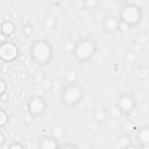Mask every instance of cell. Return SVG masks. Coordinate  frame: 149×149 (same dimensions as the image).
I'll return each mask as SVG.
<instances>
[{
	"instance_id": "1",
	"label": "cell",
	"mask_w": 149,
	"mask_h": 149,
	"mask_svg": "<svg viewBox=\"0 0 149 149\" xmlns=\"http://www.w3.org/2000/svg\"><path fill=\"white\" fill-rule=\"evenodd\" d=\"M30 55L34 63L39 66H45L52 59V47L51 43L46 40H37L31 45Z\"/></svg>"
},
{
	"instance_id": "2",
	"label": "cell",
	"mask_w": 149,
	"mask_h": 149,
	"mask_svg": "<svg viewBox=\"0 0 149 149\" xmlns=\"http://www.w3.org/2000/svg\"><path fill=\"white\" fill-rule=\"evenodd\" d=\"M142 12L140 8L136 4L126 3L120 12V22L128 27H133L140 22Z\"/></svg>"
},
{
	"instance_id": "3",
	"label": "cell",
	"mask_w": 149,
	"mask_h": 149,
	"mask_svg": "<svg viewBox=\"0 0 149 149\" xmlns=\"http://www.w3.org/2000/svg\"><path fill=\"white\" fill-rule=\"evenodd\" d=\"M95 51V42L90 39H84L79 40L74 44L72 52L77 60L86 62L93 56Z\"/></svg>"
},
{
	"instance_id": "4",
	"label": "cell",
	"mask_w": 149,
	"mask_h": 149,
	"mask_svg": "<svg viewBox=\"0 0 149 149\" xmlns=\"http://www.w3.org/2000/svg\"><path fill=\"white\" fill-rule=\"evenodd\" d=\"M84 93L81 86L77 84L70 83L63 90L61 100L63 104L68 107L75 106L83 98Z\"/></svg>"
},
{
	"instance_id": "5",
	"label": "cell",
	"mask_w": 149,
	"mask_h": 149,
	"mask_svg": "<svg viewBox=\"0 0 149 149\" xmlns=\"http://www.w3.org/2000/svg\"><path fill=\"white\" fill-rule=\"evenodd\" d=\"M47 108V104L45 100L41 96H33L29 102V108L30 113L34 116H39L42 114Z\"/></svg>"
},
{
	"instance_id": "6",
	"label": "cell",
	"mask_w": 149,
	"mask_h": 149,
	"mask_svg": "<svg viewBox=\"0 0 149 149\" xmlns=\"http://www.w3.org/2000/svg\"><path fill=\"white\" fill-rule=\"evenodd\" d=\"M117 108L123 113L131 112L136 107V100L130 94L122 95L118 100Z\"/></svg>"
},
{
	"instance_id": "7",
	"label": "cell",
	"mask_w": 149,
	"mask_h": 149,
	"mask_svg": "<svg viewBox=\"0 0 149 149\" xmlns=\"http://www.w3.org/2000/svg\"><path fill=\"white\" fill-rule=\"evenodd\" d=\"M17 54V48L13 43L5 42L2 44L0 49V55L1 58L5 61L10 62L15 60Z\"/></svg>"
},
{
	"instance_id": "8",
	"label": "cell",
	"mask_w": 149,
	"mask_h": 149,
	"mask_svg": "<svg viewBox=\"0 0 149 149\" xmlns=\"http://www.w3.org/2000/svg\"><path fill=\"white\" fill-rule=\"evenodd\" d=\"M120 20L114 16H108L106 17L102 22L103 29L108 32L111 33L117 30L120 28Z\"/></svg>"
},
{
	"instance_id": "9",
	"label": "cell",
	"mask_w": 149,
	"mask_h": 149,
	"mask_svg": "<svg viewBox=\"0 0 149 149\" xmlns=\"http://www.w3.org/2000/svg\"><path fill=\"white\" fill-rule=\"evenodd\" d=\"M137 140L143 146H147L149 141V131L148 126L141 127L137 133Z\"/></svg>"
},
{
	"instance_id": "10",
	"label": "cell",
	"mask_w": 149,
	"mask_h": 149,
	"mask_svg": "<svg viewBox=\"0 0 149 149\" xmlns=\"http://www.w3.org/2000/svg\"><path fill=\"white\" fill-rule=\"evenodd\" d=\"M58 139L54 137H46L42 139L39 143L40 148H58Z\"/></svg>"
},
{
	"instance_id": "11",
	"label": "cell",
	"mask_w": 149,
	"mask_h": 149,
	"mask_svg": "<svg viewBox=\"0 0 149 149\" xmlns=\"http://www.w3.org/2000/svg\"><path fill=\"white\" fill-rule=\"evenodd\" d=\"M2 34L5 36H9L13 33L15 30V26L13 24L9 22L6 21L4 22L2 25Z\"/></svg>"
},
{
	"instance_id": "12",
	"label": "cell",
	"mask_w": 149,
	"mask_h": 149,
	"mask_svg": "<svg viewBox=\"0 0 149 149\" xmlns=\"http://www.w3.org/2000/svg\"><path fill=\"white\" fill-rule=\"evenodd\" d=\"M94 117L98 122H102L105 119L106 117L105 112L102 110H99L95 112Z\"/></svg>"
},
{
	"instance_id": "13",
	"label": "cell",
	"mask_w": 149,
	"mask_h": 149,
	"mask_svg": "<svg viewBox=\"0 0 149 149\" xmlns=\"http://www.w3.org/2000/svg\"><path fill=\"white\" fill-rule=\"evenodd\" d=\"M0 121H1V126L5 125L6 123V122H8V115H7V114L6 113V112L5 111H3L2 110L1 111Z\"/></svg>"
},
{
	"instance_id": "14",
	"label": "cell",
	"mask_w": 149,
	"mask_h": 149,
	"mask_svg": "<svg viewBox=\"0 0 149 149\" xmlns=\"http://www.w3.org/2000/svg\"><path fill=\"white\" fill-rule=\"evenodd\" d=\"M6 90V86L5 82L3 81V80H1V93L2 94L4 91H5Z\"/></svg>"
}]
</instances>
